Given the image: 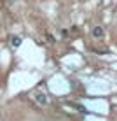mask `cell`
Listing matches in <instances>:
<instances>
[{
	"instance_id": "5b68a950",
	"label": "cell",
	"mask_w": 117,
	"mask_h": 121,
	"mask_svg": "<svg viewBox=\"0 0 117 121\" xmlns=\"http://www.w3.org/2000/svg\"><path fill=\"white\" fill-rule=\"evenodd\" d=\"M61 35H63V37H68V30H61Z\"/></svg>"
},
{
	"instance_id": "3957f363",
	"label": "cell",
	"mask_w": 117,
	"mask_h": 121,
	"mask_svg": "<svg viewBox=\"0 0 117 121\" xmlns=\"http://www.w3.org/2000/svg\"><path fill=\"white\" fill-rule=\"evenodd\" d=\"M11 46L12 48H19V46H21V37H18V35L11 37Z\"/></svg>"
},
{
	"instance_id": "6da1fadb",
	"label": "cell",
	"mask_w": 117,
	"mask_h": 121,
	"mask_svg": "<svg viewBox=\"0 0 117 121\" xmlns=\"http://www.w3.org/2000/svg\"><path fill=\"white\" fill-rule=\"evenodd\" d=\"M33 98H35V102L39 104V105H42V107H45L49 104V97L44 93V91H35V95H33Z\"/></svg>"
},
{
	"instance_id": "277c9868",
	"label": "cell",
	"mask_w": 117,
	"mask_h": 121,
	"mask_svg": "<svg viewBox=\"0 0 117 121\" xmlns=\"http://www.w3.org/2000/svg\"><path fill=\"white\" fill-rule=\"evenodd\" d=\"M68 105H72V107H75V109H79V111H82V112H86V107H82V105H79V104H75V102H68Z\"/></svg>"
},
{
	"instance_id": "7a4b0ae2",
	"label": "cell",
	"mask_w": 117,
	"mask_h": 121,
	"mask_svg": "<svg viewBox=\"0 0 117 121\" xmlns=\"http://www.w3.org/2000/svg\"><path fill=\"white\" fill-rule=\"evenodd\" d=\"M103 35H105L103 26H93V37L94 39H103Z\"/></svg>"
}]
</instances>
